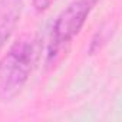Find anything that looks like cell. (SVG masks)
<instances>
[{
  "instance_id": "1",
  "label": "cell",
  "mask_w": 122,
  "mask_h": 122,
  "mask_svg": "<svg viewBox=\"0 0 122 122\" xmlns=\"http://www.w3.org/2000/svg\"><path fill=\"white\" fill-rule=\"evenodd\" d=\"M42 47L36 36L19 37L0 60V99L12 101L20 93L33 72Z\"/></svg>"
},
{
  "instance_id": "2",
  "label": "cell",
  "mask_w": 122,
  "mask_h": 122,
  "mask_svg": "<svg viewBox=\"0 0 122 122\" xmlns=\"http://www.w3.org/2000/svg\"><path fill=\"white\" fill-rule=\"evenodd\" d=\"M98 2L99 0H73L60 12L52 29L50 55L65 43H69L82 30L88 16Z\"/></svg>"
},
{
  "instance_id": "3",
  "label": "cell",
  "mask_w": 122,
  "mask_h": 122,
  "mask_svg": "<svg viewBox=\"0 0 122 122\" xmlns=\"http://www.w3.org/2000/svg\"><path fill=\"white\" fill-rule=\"evenodd\" d=\"M23 10V0H0V50L12 37Z\"/></svg>"
},
{
  "instance_id": "4",
  "label": "cell",
  "mask_w": 122,
  "mask_h": 122,
  "mask_svg": "<svg viewBox=\"0 0 122 122\" xmlns=\"http://www.w3.org/2000/svg\"><path fill=\"white\" fill-rule=\"evenodd\" d=\"M56 0H32L33 3V7L37 13H42V12H46Z\"/></svg>"
}]
</instances>
